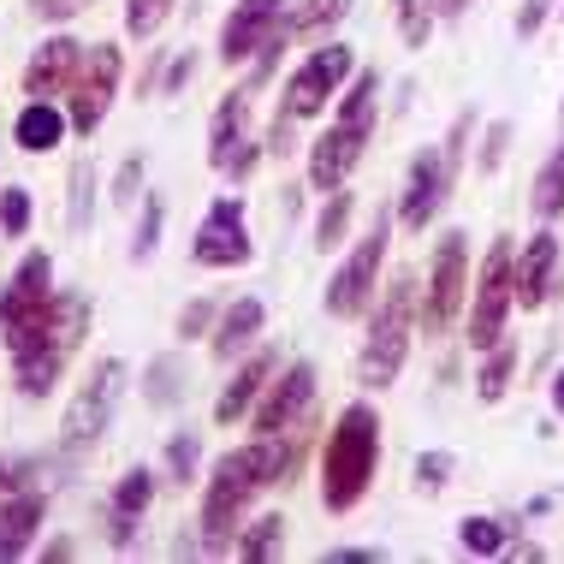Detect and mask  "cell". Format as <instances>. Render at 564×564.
Masks as SVG:
<instances>
[{
	"instance_id": "cell-50",
	"label": "cell",
	"mask_w": 564,
	"mask_h": 564,
	"mask_svg": "<svg viewBox=\"0 0 564 564\" xmlns=\"http://www.w3.org/2000/svg\"><path fill=\"white\" fill-rule=\"evenodd\" d=\"M469 7H476V0H440V19H464Z\"/></svg>"
},
{
	"instance_id": "cell-16",
	"label": "cell",
	"mask_w": 564,
	"mask_h": 564,
	"mask_svg": "<svg viewBox=\"0 0 564 564\" xmlns=\"http://www.w3.org/2000/svg\"><path fill=\"white\" fill-rule=\"evenodd\" d=\"M48 297H54V262H48V250H30L24 262L12 268V280L0 285V339L19 333L24 322H36V315L48 310Z\"/></svg>"
},
{
	"instance_id": "cell-15",
	"label": "cell",
	"mask_w": 564,
	"mask_h": 564,
	"mask_svg": "<svg viewBox=\"0 0 564 564\" xmlns=\"http://www.w3.org/2000/svg\"><path fill=\"white\" fill-rule=\"evenodd\" d=\"M285 12H292V0H238L220 24V48H215L220 66H232V72L250 66V54L285 24Z\"/></svg>"
},
{
	"instance_id": "cell-4",
	"label": "cell",
	"mask_w": 564,
	"mask_h": 564,
	"mask_svg": "<svg viewBox=\"0 0 564 564\" xmlns=\"http://www.w3.org/2000/svg\"><path fill=\"white\" fill-rule=\"evenodd\" d=\"M380 126V72H350V84L339 89V101H333V126L310 143V185L315 191H339L350 173H357L362 149H369V137Z\"/></svg>"
},
{
	"instance_id": "cell-38",
	"label": "cell",
	"mask_w": 564,
	"mask_h": 564,
	"mask_svg": "<svg viewBox=\"0 0 564 564\" xmlns=\"http://www.w3.org/2000/svg\"><path fill=\"white\" fill-rule=\"evenodd\" d=\"M452 469H457V457L452 452H422L416 457V494H446V481H452Z\"/></svg>"
},
{
	"instance_id": "cell-51",
	"label": "cell",
	"mask_w": 564,
	"mask_h": 564,
	"mask_svg": "<svg viewBox=\"0 0 564 564\" xmlns=\"http://www.w3.org/2000/svg\"><path fill=\"white\" fill-rule=\"evenodd\" d=\"M553 416H564V369L553 375Z\"/></svg>"
},
{
	"instance_id": "cell-2",
	"label": "cell",
	"mask_w": 564,
	"mask_h": 564,
	"mask_svg": "<svg viewBox=\"0 0 564 564\" xmlns=\"http://www.w3.org/2000/svg\"><path fill=\"white\" fill-rule=\"evenodd\" d=\"M89 333V297L84 292H54L48 310L36 322H24L19 333H7V357H12V387L19 399H48L66 375L72 350Z\"/></svg>"
},
{
	"instance_id": "cell-45",
	"label": "cell",
	"mask_w": 564,
	"mask_h": 564,
	"mask_svg": "<svg viewBox=\"0 0 564 564\" xmlns=\"http://www.w3.org/2000/svg\"><path fill=\"white\" fill-rule=\"evenodd\" d=\"M553 12H558V0H523V7H517V36H541V24L546 19H553Z\"/></svg>"
},
{
	"instance_id": "cell-31",
	"label": "cell",
	"mask_w": 564,
	"mask_h": 564,
	"mask_svg": "<svg viewBox=\"0 0 564 564\" xmlns=\"http://www.w3.org/2000/svg\"><path fill=\"white\" fill-rule=\"evenodd\" d=\"M511 375H517V345L499 339L494 350H481V369H476V399L481 404H499L511 392Z\"/></svg>"
},
{
	"instance_id": "cell-40",
	"label": "cell",
	"mask_w": 564,
	"mask_h": 564,
	"mask_svg": "<svg viewBox=\"0 0 564 564\" xmlns=\"http://www.w3.org/2000/svg\"><path fill=\"white\" fill-rule=\"evenodd\" d=\"M30 232V191L7 185L0 191V238H24Z\"/></svg>"
},
{
	"instance_id": "cell-29",
	"label": "cell",
	"mask_w": 564,
	"mask_h": 564,
	"mask_svg": "<svg viewBox=\"0 0 564 564\" xmlns=\"http://www.w3.org/2000/svg\"><path fill=\"white\" fill-rule=\"evenodd\" d=\"M350 220H357V196H350L345 185H339V191H327L322 215H315V250H322V256L339 250V243L350 238Z\"/></svg>"
},
{
	"instance_id": "cell-28",
	"label": "cell",
	"mask_w": 564,
	"mask_h": 564,
	"mask_svg": "<svg viewBox=\"0 0 564 564\" xmlns=\"http://www.w3.org/2000/svg\"><path fill=\"white\" fill-rule=\"evenodd\" d=\"M185 387H191V375H185V362H178V357H149L143 362V399L155 410L185 404Z\"/></svg>"
},
{
	"instance_id": "cell-14",
	"label": "cell",
	"mask_w": 564,
	"mask_h": 564,
	"mask_svg": "<svg viewBox=\"0 0 564 564\" xmlns=\"http://www.w3.org/2000/svg\"><path fill=\"white\" fill-rule=\"evenodd\" d=\"M315 387H322V375H315V362H280L273 369V380L262 387V399H256V410L243 422H250V434H285L297 429L303 416H310L315 404Z\"/></svg>"
},
{
	"instance_id": "cell-5",
	"label": "cell",
	"mask_w": 564,
	"mask_h": 564,
	"mask_svg": "<svg viewBox=\"0 0 564 564\" xmlns=\"http://www.w3.org/2000/svg\"><path fill=\"white\" fill-rule=\"evenodd\" d=\"M416 273H392L387 292H375V310H369V339L357 350V387L362 392H387L392 380L404 375V357H410V339H416Z\"/></svg>"
},
{
	"instance_id": "cell-33",
	"label": "cell",
	"mask_w": 564,
	"mask_h": 564,
	"mask_svg": "<svg viewBox=\"0 0 564 564\" xmlns=\"http://www.w3.org/2000/svg\"><path fill=\"white\" fill-rule=\"evenodd\" d=\"M196 469H203V434H196V429L166 434V481H173V487H191Z\"/></svg>"
},
{
	"instance_id": "cell-49",
	"label": "cell",
	"mask_w": 564,
	"mask_h": 564,
	"mask_svg": "<svg viewBox=\"0 0 564 564\" xmlns=\"http://www.w3.org/2000/svg\"><path fill=\"white\" fill-rule=\"evenodd\" d=\"M42 558H54V564H66V558H78V546H72L66 535H59V541H48V553H42Z\"/></svg>"
},
{
	"instance_id": "cell-32",
	"label": "cell",
	"mask_w": 564,
	"mask_h": 564,
	"mask_svg": "<svg viewBox=\"0 0 564 564\" xmlns=\"http://www.w3.org/2000/svg\"><path fill=\"white\" fill-rule=\"evenodd\" d=\"M392 24H399L404 48H429L440 24V0H392Z\"/></svg>"
},
{
	"instance_id": "cell-19",
	"label": "cell",
	"mask_w": 564,
	"mask_h": 564,
	"mask_svg": "<svg viewBox=\"0 0 564 564\" xmlns=\"http://www.w3.org/2000/svg\"><path fill=\"white\" fill-rule=\"evenodd\" d=\"M42 523H48V487H19V494H0V564L24 558L36 546Z\"/></svg>"
},
{
	"instance_id": "cell-47",
	"label": "cell",
	"mask_w": 564,
	"mask_h": 564,
	"mask_svg": "<svg viewBox=\"0 0 564 564\" xmlns=\"http://www.w3.org/2000/svg\"><path fill=\"white\" fill-rule=\"evenodd\" d=\"M84 7H96V0H30V12H36L42 24H66V19H78Z\"/></svg>"
},
{
	"instance_id": "cell-21",
	"label": "cell",
	"mask_w": 564,
	"mask_h": 564,
	"mask_svg": "<svg viewBox=\"0 0 564 564\" xmlns=\"http://www.w3.org/2000/svg\"><path fill=\"white\" fill-rule=\"evenodd\" d=\"M268 327V303L262 297H232L226 310L215 315V333H208V350H215L220 362H238L243 350H256Z\"/></svg>"
},
{
	"instance_id": "cell-42",
	"label": "cell",
	"mask_w": 564,
	"mask_h": 564,
	"mask_svg": "<svg viewBox=\"0 0 564 564\" xmlns=\"http://www.w3.org/2000/svg\"><path fill=\"white\" fill-rule=\"evenodd\" d=\"M191 84H196V48H173L161 66V96H185Z\"/></svg>"
},
{
	"instance_id": "cell-6",
	"label": "cell",
	"mask_w": 564,
	"mask_h": 564,
	"mask_svg": "<svg viewBox=\"0 0 564 564\" xmlns=\"http://www.w3.org/2000/svg\"><path fill=\"white\" fill-rule=\"evenodd\" d=\"M469 131H476V113H457L452 131H446V143L416 149V161H410V173H404V191H399V203H392V215H399L404 232H429V226L440 220L446 196L457 191V178H464Z\"/></svg>"
},
{
	"instance_id": "cell-27",
	"label": "cell",
	"mask_w": 564,
	"mask_h": 564,
	"mask_svg": "<svg viewBox=\"0 0 564 564\" xmlns=\"http://www.w3.org/2000/svg\"><path fill=\"white\" fill-rule=\"evenodd\" d=\"M529 208H535V220H541V226H553V220L564 215V137L553 143V155L541 161L535 191H529Z\"/></svg>"
},
{
	"instance_id": "cell-36",
	"label": "cell",
	"mask_w": 564,
	"mask_h": 564,
	"mask_svg": "<svg viewBox=\"0 0 564 564\" xmlns=\"http://www.w3.org/2000/svg\"><path fill=\"white\" fill-rule=\"evenodd\" d=\"M166 12H173V0H126V36L149 42L166 24Z\"/></svg>"
},
{
	"instance_id": "cell-18",
	"label": "cell",
	"mask_w": 564,
	"mask_h": 564,
	"mask_svg": "<svg viewBox=\"0 0 564 564\" xmlns=\"http://www.w3.org/2000/svg\"><path fill=\"white\" fill-rule=\"evenodd\" d=\"M155 469H143V464H131L126 476L113 481V494H108V546L113 553H131L137 546V523L149 517V506H155Z\"/></svg>"
},
{
	"instance_id": "cell-41",
	"label": "cell",
	"mask_w": 564,
	"mask_h": 564,
	"mask_svg": "<svg viewBox=\"0 0 564 564\" xmlns=\"http://www.w3.org/2000/svg\"><path fill=\"white\" fill-rule=\"evenodd\" d=\"M215 315H220V310H215V303H208V297H191L185 310H178L173 333H178V339H185V345H191V339H208V333H215Z\"/></svg>"
},
{
	"instance_id": "cell-43",
	"label": "cell",
	"mask_w": 564,
	"mask_h": 564,
	"mask_svg": "<svg viewBox=\"0 0 564 564\" xmlns=\"http://www.w3.org/2000/svg\"><path fill=\"white\" fill-rule=\"evenodd\" d=\"M143 178H149V161L143 155H126V166L113 173V208H131L143 196Z\"/></svg>"
},
{
	"instance_id": "cell-26",
	"label": "cell",
	"mask_w": 564,
	"mask_h": 564,
	"mask_svg": "<svg viewBox=\"0 0 564 564\" xmlns=\"http://www.w3.org/2000/svg\"><path fill=\"white\" fill-rule=\"evenodd\" d=\"M350 7H357V0H297V7L285 12V30H292V42H315V36H327L333 24H345Z\"/></svg>"
},
{
	"instance_id": "cell-44",
	"label": "cell",
	"mask_w": 564,
	"mask_h": 564,
	"mask_svg": "<svg viewBox=\"0 0 564 564\" xmlns=\"http://www.w3.org/2000/svg\"><path fill=\"white\" fill-rule=\"evenodd\" d=\"M262 155H268V143H256V137H250V143H238V155L226 161V173H220V178H232V185H243V178H250L256 166H262Z\"/></svg>"
},
{
	"instance_id": "cell-23",
	"label": "cell",
	"mask_w": 564,
	"mask_h": 564,
	"mask_svg": "<svg viewBox=\"0 0 564 564\" xmlns=\"http://www.w3.org/2000/svg\"><path fill=\"white\" fill-rule=\"evenodd\" d=\"M238 143H250V89H226L215 101V119H208V166L226 173V161L238 155Z\"/></svg>"
},
{
	"instance_id": "cell-17",
	"label": "cell",
	"mask_w": 564,
	"mask_h": 564,
	"mask_svg": "<svg viewBox=\"0 0 564 564\" xmlns=\"http://www.w3.org/2000/svg\"><path fill=\"white\" fill-rule=\"evenodd\" d=\"M558 285H564V243H558L553 226H541V232L517 250V310H546Z\"/></svg>"
},
{
	"instance_id": "cell-46",
	"label": "cell",
	"mask_w": 564,
	"mask_h": 564,
	"mask_svg": "<svg viewBox=\"0 0 564 564\" xmlns=\"http://www.w3.org/2000/svg\"><path fill=\"white\" fill-rule=\"evenodd\" d=\"M292 131H297V119H292V113L280 108V113H273V126H268V137H262L273 161H285V155H292Z\"/></svg>"
},
{
	"instance_id": "cell-12",
	"label": "cell",
	"mask_w": 564,
	"mask_h": 564,
	"mask_svg": "<svg viewBox=\"0 0 564 564\" xmlns=\"http://www.w3.org/2000/svg\"><path fill=\"white\" fill-rule=\"evenodd\" d=\"M119 72H126L119 42H96V48H84L78 72H72V84H66L72 137H96V131H101V119H108L113 96H119Z\"/></svg>"
},
{
	"instance_id": "cell-7",
	"label": "cell",
	"mask_w": 564,
	"mask_h": 564,
	"mask_svg": "<svg viewBox=\"0 0 564 564\" xmlns=\"http://www.w3.org/2000/svg\"><path fill=\"white\" fill-rule=\"evenodd\" d=\"M392 208H380L369 220V232L350 243V256L339 268H333L327 292H322V310L333 322H362V315L375 310V292H380V262H387V243H392Z\"/></svg>"
},
{
	"instance_id": "cell-35",
	"label": "cell",
	"mask_w": 564,
	"mask_h": 564,
	"mask_svg": "<svg viewBox=\"0 0 564 564\" xmlns=\"http://www.w3.org/2000/svg\"><path fill=\"white\" fill-rule=\"evenodd\" d=\"M161 232H166V203L161 196H143V220H137V238H131V262H149L161 250Z\"/></svg>"
},
{
	"instance_id": "cell-11",
	"label": "cell",
	"mask_w": 564,
	"mask_h": 564,
	"mask_svg": "<svg viewBox=\"0 0 564 564\" xmlns=\"http://www.w3.org/2000/svg\"><path fill=\"white\" fill-rule=\"evenodd\" d=\"M464 303H469V238L440 232L434 262H429V292L416 303V327L429 333V339H446L457 327V315H464Z\"/></svg>"
},
{
	"instance_id": "cell-10",
	"label": "cell",
	"mask_w": 564,
	"mask_h": 564,
	"mask_svg": "<svg viewBox=\"0 0 564 564\" xmlns=\"http://www.w3.org/2000/svg\"><path fill=\"white\" fill-rule=\"evenodd\" d=\"M350 72H357V48H345V42H315L310 54L297 59V72L285 78L280 89V108L297 119H322L333 101H339V89L350 84Z\"/></svg>"
},
{
	"instance_id": "cell-9",
	"label": "cell",
	"mask_w": 564,
	"mask_h": 564,
	"mask_svg": "<svg viewBox=\"0 0 564 564\" xmlns=\"http://www.w3.org/2000/svg\"><path fill=\"white\" fill-rule=\"evenodd\" d=\"M126 399V362L119 357H101L89 380L78 387V399L66 404V416H59V457L66 464H78V457L96 452V440L113 429V410Z\"/></svg>"
},
{
	"instance_id": "cell-8",
	"label": "cell",
	"mask_w": 564,
	"mask_h": 564,
	"mask_svg": "<svg viewBox=\"0 0 564 564\" xmlns=\"http://www.w3.org/2000/svg\"><path fill=\"white\" fill-rule=\"evenodd\" d=\"M511 310H517V238L499 232L476 268V285H469V322H464L469 350H494L506 339Z\"/></svg>"
},
{
	"instance_id": "cell-20",
	"label": "cell",
	"mask_w": 564,
	"mask_h": 564,
	"mask_svg": "<svg viewBox=\"0 0 564 564\" xmlns=\"http://www.w3.org/2000/svg\"><path fill=\"white\" fill-rule=\"evenodd\" d=\"M273 369H280V350H243L238 375L226 380L220 399H215V422H220V429H232V422L250 416L256 399H262V387L273 380Z\"/></svg>"
},
{
	"instance_id": "cell-52",
	"label": "cell",
	"mask_w": 564,
	"mask_h": 564,
	"mask_svg": "<svg viewBox=\"0 0 564 564\" xmlns=\"http://www.w3.org/2000/svg\"><path fill=\"white\" fill-rule=\"evenodd\" d=\"M558 19H564V0H558Z\"/></svg>"
},
{
	"instance_id": "cell-37",
	"label": "cell",
	"mask_w": 564,
	"mask_h": 564,
	"mask_svg": "<svg viewBox=\"0 0 564 564\" xmlns=\"http://www.w3.org/2000/svg\"><path fill=\"white\" fill-rule=\"evenodd\" d=\"M42 476H48V464H42V457H24V452H7V457H0V494L36 487Z\"/></svg>"
},
{
	"instance_id": "cell-34",
	"label": "cell",
	"mask_w": 564,
	"mask_h": 564,
	"mask_svg": "<svg viewBox=\"0 0 564 564\" xmlns=\"http://www.w3.org/2000/svg\"><path fill=\"white\" fill-rule=\"evenodd\" d=\"M96 220V161H72V203H66V226L89 232Z\"/></svg>"
},
{
	"instance_id": "cell-24",
	"label": "cell",
	"mask_w": 564,
	"mask_h": 564,
	"mask_svg": "<svg viewBox=\"0 0 564 564\" xmlns=\"http://www.w3.org/2000/svg\"><path fill=\"white\" fill-rule=\"evenodd\" d=\"M66 131H72V119L59 101H24L19 126H12V143H19L24 155H48V149L66 143Z\"/></svg>"
},
{
	"instance_id": "cell-48",
	"label": "cell",
	"mask_w": 564,
	"mask_h": 564,
	"mask_svg": "<svg viewBox=\"0 0 564 564\" xmlns=\"http://www.w3.org/2000/svg\"><path fill=\"white\" fill-rule=\"evenodd\" d=\"M380 546H327V564H380Z\"/></svg>"
},
{
	"instance_id": "cell-1",
	"label": "cell",
	"mask_w": 564,
	"mask_h": 564,
	"mask_svg": "<svg viewBox=\"0 0 564 564\" xmlns=\"http://www.w3.org/2000/svg\"><path fill=\"white\" fill-rule=\"evenodd\" d=\"M268 487H285L280 434H256L250 446H232V452L215 457V469H208V481H203V506H196L203 558H232L243 517H250V506Z\"/></svg>"
},
{
	"instance_id": "cell-13",
	"label": "cell",
	"mask_w": 564,
	"mask_h": 564,
	"mask_svg": "<svg viewBox=\"0 0 564 564\" xmlns=\"http://www.w3.org/2000/svg\"><path fill=\"white\" fill-rule=\"evenodd\" d=\"M191 262L208 268V273L256 262V238H250V220H243V196H215V203H208V215L196 220V232H191Z\"/></svg>"
},
{
	"instance_id": "cell-3",
	"label": "cell",
	"mask_w": 564,
	"mask_h": 564,
	"mask_svg": "<svg viewBox=\"0 0 564 564\" xmlns=\"http://www.w3.org/2000/svg\"><path fill=\"white\" fill-rule=\"evenodd\" d=\"M380 469V410L369 399H350L322 440V506L327 517H350L369 499Z\"/></svg>"
},
{
	"instance_id": "cell-39",
	"label": "cell",
	"mask_w": 564,
	"mask_h": 564,
	"mask_svg": "<svg viewBox=\"0 0 564 564\" xmlns=\"http://www.w3.org/2000/svg\"><path fill=\"white\" fill-rule=\"evenodd\" d=\"M506 155H511V119H494V126H487V137H481L476 173H481V178H494L499 166H506Z\"/></svg>"
},
{
	"instance_id": "cell-30",
	"label": "cell",
	"mask_w": 564,
	"mask_h": 564,
	"mask_svg": "<svg viewBox=\"0 0 564 564\" xmlns=\"http://www.w3.org/2000/svg\"><path fill=\"white\" fill-rule=\"evenodd\" d=\"M457 546H464L469 558H499V553H511V529L499 523V517H476V511H469L464 523H457Z\"/></svg>"
},
{
	"instance_id": "cell-53",
	"label": "cell",
	"mask_w": 564,
	"mask_h": 564,
	"mask_svg": "<svg viewBox=\"0 0 564 564\" xmlns=\"http://www.w3.org/2000/svg\"><path fill=\"white\" fill-rule=\"evenodd\" d=\"M558 113H564V101H558Z\"/></svg>"
},
{
	"instance_id": "cell-22",
	"label": "cell",
	"mask_w": 564,
	"mask_h": 564,
	"mask_svg": "<svg viewBox=\"0 0 564 564\" xmlns=\"http://www.w3.org/2000/svg\"><path fill=\"white\" fill-rule=\"evenodd\" d=\"M78 59H84V48H78L72 36H48L36 54H30V66H24V96H30V101L66 96V84H72V72H78Z\"/></svg>"
},
{
	"instance_id": "cell-25",
	"label": "cell",
	"mask_w": 564,
	"mask_h": 564,
	"mask_svg": "<svg viewBox=\"0 0 564 564\" xmlns=\"http://www.w3.org/2000/svg\"><path fill=\"white\" fill-rule=\"evenodd\" d=\"M285 529H292V523H285L280 511L256 517V523H243V529H238V546H232V553H238L243 564H273V558L285 553Z\"/></svg>"
}]
</instances>
